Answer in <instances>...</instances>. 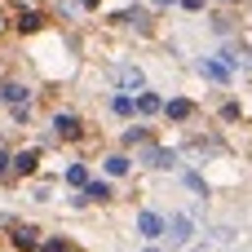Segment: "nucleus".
Instances as JSON below:
<instances>
[{"instance_id": "obj_1", "label": "nucleus", "mask_w": 252, "mask_h": 252, "mask_svg": "<svg viewBox=\"0 0 252 252\" xmlns=\"http://www.w3.org/2000/svg\"><path fill=\"white\" fill-rule=\"evenodd\" d=\"M84 137H89V124L80 120V111L62 106V111H53V115H49V142L75 146V142H84Z\"/></svg>"}, {"instance_id": "obj_2", "label": "nucleus", "mask_w": 252, "mask_h": 252, "mask_svg": "<svg viewBox=\"0 0 252 252\" xmlns=\"http://www.w3.org/2000/svg\"><path fill=\"white\" fill-rule=\"evenodd\" d=\"M164 239H168L173 252L190 248V244H195V217H190V213H168V217H164Z\"/></svg>"}, {"instance_id": "obj_3", "label": "nucleus", "mask_w": 252, "mask_h": 252, "mask_svg": "<svg viewBox=\"0 0 252 252\" xmlns=\"http://www.w3.org/2000/svg\"><path fill=\"white\" fill-rule=\"evenodd\" d=\"M159 115L168 120V128H190L199 120V102L195 97H164V111Z\"/></svg>"}, {"instance_id": "obj_4", "label": "nucleus", "mask_w": 252, "mask_h": 252, "mask_svg": "<svg viewBox=\"0 0 252 252\" xmlns=\"http://www.w3.org/2000/svg\"><path fill=\"white\" fill-rule=\"evenodd\" d=\"M40 159H44V146H22V151H9V177L31 182V177L40 173Z\"/></svg>"}, {"instance_id": "obj_5", "label": "nucleus", "mask_w": 252, "mask_h": 252, "mask_svg": "<svg viewBox=\"0 0 252 252\" xmlns=\"http://www.w3.org/2000/svg\"><path fill=\"white\" fill-rule=\"evenodd\" d=\"M133 164H146V168H177V151H173V146H159V142H146V146H137Z\"/></svg>"}, {"instance_id": "obj_6", "label": "nucleus", "mask_w": 252, "mask_h": 252, "mask_svg": "<svg viewBox=\"0 0 252 252\" xmlns=\"http://www.w3.org/2000/svg\"><path fill=\"white\" fill-rule=\"evenodd\" d=\"M146 89V75L137 62H120L115 66V93H142Z\"/></svg>"}, {"instance_id": "obj_7", "label": "nucleus", "mask_w": 252, "mask_h": 252, "mask_svg": "<svg viewBox=\"0 0 252 252\" xmlns=\"http://www.w3.org/2000/svg\"><path fill=\"white\" fill-rule=\"evenodd\" d=\"M40 239H44V230H40V226H35V221H13V226H9V244H13V248L22 252H31V248H40Z\"/></svg>"}, {"instance_id": "obj_8", "label": "nucleus", "mask_w": 252, "mask_h": 252, "mask_svg": "<svg viewBox=\"0 0 252 252\" xmlns=\"http://www.w3.org/2000/svg\"><path fill=\"white\" fill-rule=\"evenodd\" d=\"M133 226H137V235H142L146 244H159V239H164V213H155V208H142Z\"/></svg>"}, {"instance_id": "obj_9", "label": "nucleus", "mask_w": 252, "mask_h": 252, "mask_svg": "<svg viewBox=\"0 0 252 252\" xmlns=\"http://www.w3.org/2000/svg\"><path fill=\"white\" fill-rule=\"evenodd\" d=\"M146 142H155V128L142 124V120H128V128L120 133V151H137V146H146Z\"/></svg>"}, {"instance_id": "obj_10", "label": "nucleus", "mask_w": 252, "mask_h": 252, "mask_svg": "<svg viewBox=\"0 0 252 252\" xmlns=\"http://www.w3.org/2000/svg\"><path fill=\"white\" fill-rule=\"evenodd\" d=\"M80 199H84V204H111V199H115L111 177H89V182L80 186Z\"/></svg>"}, {"instance_id": "obj_11", "label": "nucleus", "mask_w": 252, "mask_h": 252, "mask_svg": "<svg viewBox=\"0 0 252 252\" xmlns=\"http://www.w3.org/2000/svg\"><path fill=\"white\" fill-rule=\"evenodd\" d=\"M31 97H35V93H31L27 80H13V75L0 80V102H4V106H22V102H31Z\"/></svg>"}, {"instance_id": "obj_12", "label": "nucleus", "mask_w": 252, "mask_h": 252, "mask_svg": "<svg viewBox=\"0 0 252 252\" xmlns=\"http://www.w3.org/2000/svg\"><path fill=\"white\" fill-rule=\"evenodd\" d=\"M137 164H133V151H111V155H102V173L106 177H128Z\"/></svg>"}, {"instance_id": "obj_13", "label": "nucleus", "mask_w": 252, "mask_h": 252, "mask_svg": "<svg viewBox=\"0 0 252 252\" xmlns=\"http://www.w3.org/2000/svg\"><path fill=\"white\" fill-rule=\"evenodd\" d=\"M195 71H199L208 84H230V80H235V71H226L217 58H199V62H195Z\"/></svg>"}, {"instance_id": "obj_14", "label": "nucleus", "mask_w": 252, "mask_h": 252, "mask_svg": "<svg viewBox=\"0 0 252 252\" xmlns=\"http://www.w3.org/2000/svg\"><path fill=\"white\" fill-rule=\"evenodd\" d=\"M133 111H137L142 120H151V115L164 111V97H159L155 89H142V93H133Z\"/></svg>"}, {"instance_id": "obj_15", "label": "nucleus", "mask_w": 252, "mask_h": 252, "mask_svg": "<svg viewBox=\"0 0 252 252\" xmlns=\"http://www.w3.org/2000/svg\"><path fill=\"white\" fill-rule=\"evenodd\" d=\"M89 177H93V168H89V159H71V164L62 168V186H66V190H80V186H84Z\"/></svg>"}, {"instance_id": "obj_16", "label": "nucleus", "mask_w": 252, "mask_h": 252, "mask_svg": "<svg viewBox=\"0 0 252 252\" xmlns=\"http://www.w3.org/2000/svg\"><path fill=\"white\" fill-rule=\"evenodd\" d=\"M111 115L115 120H137V111H133V93H111Z\"/></svg>"}, {"instance_id": "obj_17", "label": "nucleus", "mask_w": 252, "mask_h": 252, "mask_svg": "<svg viewBox=\"0 0 252 252\" xmlns=\"http://www.w3.org/2000/svg\"><path fill=\"white\" fill-rule=\"evenodd\" d=\"M40 22H44V13H35V9H22V13H18V22H13V27H18V31H22V35H31V31H40Z\"/></svg>"}, {"instance_id": "obj_18", "label": "nucleus", "mask_w": 252, "mask_h": 252, "mask_svg": "<svg viewBox=\"0 0 252 252\" xmlns=\"http://www.w3.org/2000/svg\"><path fill=\"white\" fill-rule=\"evenodd\" d=\"M40 252H75V244L62 239V235H44V239H40Z\"/></svg>"}, {"instance_id": "obj_19", "label": "nucleus", "mask_w": 252, "mask_h": 252, "mask_svg": "<svg viewBox=\"0 0 252 252\" xmlns=\"http://www.w3.org/2000/svg\"><path fill=\"white\" fill-rule=\"evenodd\" d=\"M182 182H186V190H195V195H208V182H204V173L186 168V173H182Z\"/></svg>"}, {"instance_id": "obj_20", "label": "nucleus", "mask_w": 252, "mask_h": 252, "mask_svg": "<svg viewBox=\"0 0 252 252\" xmlns=\"http://www.w3.org/2000/svg\"><path fill=\"white\" fill-rule=\"evenodd\" d=\"M244 115H248L244 102H226V106H221V120H226V124H244Z\"/></svg>"}, {"instance_id": "obj_21", "label": "nucleus", "mask_w": 252, "mask_h": 252, "mask_svg": "<svg viewBox=\"0 0 252 252\" xmlns=\"http://www.w3.org/2000/svg\"><path fill=\"white\" fill-rule=\"evenodd\" d=\"M31 115H35V111H31V102H22V106H9V120H13V124H31Z\"/></svg>"}, {"instance_id": "obj_22", "label": "nucleus", "mask_w": 252, "mask_h": 252, "mask_svg": "<svg viewBox=\"0 0 252 252\" xmlns=\"http://www.w3.org/2000/svg\"><path fill=\"white\" fill-rule=\"evenodd\" d=\"M31 195H35V204H53V190H49V186H35Z\"/></svg>"}, {"instance_id": "obj_23", "label": "nucleus", "mask_w": 252, "mask_h": 252, "mask_svg": "<svg viewBox=\"0 0 252 252\" xmlns=\"http://www.w3.org/2000/svg\"><path fill=\"white\" fill-rule=\"evenodd\" d=\"M9 177V146H0V182Z\"/></svg>"}, {"instance_id": "obj_24", "label": "nucleus", "mask_w": 252, "mask_h": 252, "mask_svg": "<svg viewBox=\"0 0 252 252\" xmlns=\"http://www.w3.org/2000/svg\"><path fill=\"white\" fill-rule=\"evenodd\" d=\"M177 4H182V9H195V13L204 9V0H177Z\"/></svg>"}, {"instance_id": "obj_25", "label": "nucleus", "mask_w": 252, "mask_h": 252, "mask_svg": "<svg viewBox=\"0 0 252 252\" xmlns=\"http://www.w3.org/2000/svg\"><path fill=\"white\" fill-rule=\"evenodd\" d=\"M182 252H208V248H204V244H190V248H182Z\"/></svg>"}, {"instance_id": "obj_26", "label": "nucleus", "mask_w": 252, "mask_h": 252, "mask_svg": "<svg viewBox=\"0 0 252 252\" xmlns=\"http://www.w3.org/2000/svg\"><path fill=\"white\" fill-rule=\"evenodd\" d=\"M80 4H84V9H97V4H102V0H80Z\"/></svg>"}, {"instance_id": "obj_27", "label": "nucleus", "mask_w": 252, "mask_h": 252, "mask_svg": "<svg viewBox=\"0 0 252 252\" xmlns=\"http://www.w3.org/2000/svg\"><path fill=\"white\" fill-rule=\"evenodd\" d=\"M142 252H164V248H159V244H146V248H142Z\"/></svg>"}, {"instance_id": "obj_28", "label": "nucleus", "mask_w": 252, "mask_h": 252, "mask_svg": "<svg viewBox=\"0 0 252 252\" xmlns=\"http://www.w3.org/2000/svg\"><path fill=\"white\" fill-rule=\"evenodd\" d=\"M159 4H177V0H159Z\"/></svg>"}]
</instances>
